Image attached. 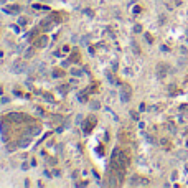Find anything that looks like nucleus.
Instances as JSON below:
<instances>
[{"label": "nucleus", "instance_id": "24", "mask_svg": "<svg viewBox=\"0 0 188 188\" xmlns=\"http://www.w3.org/2000/svg\"><path fill=\"white\" fill-rule=\"evenodd\" d=\"M186 147H188V140H186Z\"/></svg>", "mask_w": 188, "mask_h": 188}, {"label": "nucleus", "instance_id": "3", "mask_svg": "<svg viewBox=\"0 0 188 188\" xmlns=\"http://www.w3.org/2000/svg\"><path fill=\"white\" fill-rule=\"evenodd\" d=\"M8 120H13V122H23V120H30V117H27V115H23V114L12 112V114H8Z\"/></svg>", "mask_w": 188, "mask_h": 188}, {"label": "nucleus", "instance_id": "2", "mask_svg": "<svg viewBox=\"0 0 188 188\" xmlns=\"http://www.w3.org/2000/svg\"><path fill=\"white\" fill-rule=\"evenodd\" d=\"M10 71L13 74H22L23 71H25V63H23V61H15L10 66Z\"/></svg>", "mask_w": 188, "mask_h": 188}, {"label": "nucleus", "instance_id": "23", "mask_svg": "<svg viewBox=\"0 0 188 188\" xmlns=\"http://www.w3.org/2000/svg\"><path fill=\"white\" fill-rule=\"evenodd\" d=\"M78 40H79V38H78V36H76V35H74L73 38H71V41H73V43H78Z\"/></svg>", "mask_w": 188, "mask_h": 188}, {"label": "nucleus", "instance_id": "1", "mask_svg": "<svg viewBox=\"0 0 188 188\" xmlns=\"http://www.w3.org/2000/svg\"><path fill=\"white\" fill-rule=\"evenodd\" d=\"M112 163L119 168V170H125V167L129 165V158H127V155H125L124 152H120L119 148H114V152H112Z\"/></svg>", "mask_w": 188, "mask_h": 188}, {"label": "nucleus", "instance_id": "14", "mask_svg": "<svg viewBox=\"0 0 188 188\" xmlns=\"http://www.w3.org/2000/svg\"><path fill=\"white\" fill-rule=\"evenodd\" d=\"M78 98H79V102H86V94L81 93V94L78 96Z\"/></svg>", "mask_w": 188, "mask_h": 188}, {"label": "nucleus", "instance_id": "11", "mask_svg": "<svg viewBox=\"0 0 188 188\" xmlns=\"http://www.w3.org/2000/svg\"><path fill=\"white\" fill-rule=\"evenodd\" d=\"M33 51H35L33 48H28V50L23 53V58H31V56H33Z\"/></svg>", "mask_w": 188, "mask_h": 188}, {"label": "nucleus", "instance_id": "8", "mask_svg": "<svg viewBox=\"0 0 188 188\" xmlns=\"http://www.w3.org/2000/svg\"><path fill=\"white\" fill-rule=\"evenodd\" d=\"M30 140H31V137H30V136H28V134H27L25 137H22V139H20V142H18V145H20V147H27L28 144H30Z\"/></svg>", "mask_w": 188, "mask_h": 188}, {"label": "nucleus", "instance_id": "21", "mask_svg": "<svg viewBox=\"0 0 188 188\" xmlns=\"http://www.w3.org/2000/svg\"><path fill=\"white\" fill-rule=\"evenodd\" d=\"M139 12H140V7L136 5V7H134V13H139Z\"/></svg>", "mask_w": 188, "mask_h": 188}, {"label": "nucleus", "instance_id": "17", "mask_svg": "<svg viewBox=\"0 0 188 188\" xmlns=\"http://www.w3.org/2000/svg\"><path fill=\"white\" fill-rule=\"evenodd\" d=\"M91 109H99V102H91Z\"/></svg>", "mask_w": 188, "mask_h": 188}, {"label": "nucleus", "instance_id": "13", "mask_svg": "<svg viewBox=\"0 0 188 188\" xmlns=\"http://www.w3.org/2000/svg\"><path fill=\"white\" fill-rule=\"evenodd\" d=\"M106 76H107V79L111 81V83H112V84H115V79L112 78V74H111V71H107V73H106Z\"/></svg>", "mask_w": 188, "mask_h": 188}, {"label": "nucleus", "instance_id": "4", "mask_svg": "<svg viewBox=\"0 0 188 188\" xmlns=\"http://www.w3.org/2000/svg\"><path fill=\"white\" fill-rule=\"evenodd\" d=\"M129 98H131V89H127L124 86L122 91H120V101H122V102H129Z\"/></svg>", "mask_w": 188, "mask_h": 188}, {"label": "nucleus", "instance_id": "7", "mask_svg": "<svg viewBox=\"0 0 188 188\" xmlns=\"http://www.w3.org/2000/svg\"><path fill=\"white\" fill-rule=\"evenodd\" d=\"M129 183H131V185H147L148 182L145 180V178H140V177H132V180Z\"/></svg>", "mask_w": 188, "mask_h": 188}, {"label": "nucleus", "instance_id": "20", "mask_svg": "<svg viewBox=\"0 0 188 188\" xmlns=\"http://www.w3.org/2000/svg\"><path fill=\"white\" fill-rule=\"evenodd\" d=\"M60 76H61L60 71H53V78H60Z\"/></svg>", "mask_w": 188, "mask_h": 188}, {"label": "nucleus", "instance_id": "9", "mask_svg": "<svg viewBox=\"0 0 188 188\" xmlns=\"http://www.w3.org/2000/svg\"><path fill=\"white\" fill-rule=\"evenodd\" d=\"M35 45H36L38 48H45V46L48 45V36H41L40 40H38V41L35 43Z\"/></svg>", "mask_w": 188, "mask_h": 188}, {"label": "nucleus", "instance_id": "16", "mask_svg": "<svg viewBox=\"0 0 188 188\" xmlns=\"http://www.w3.org/2000/svg\"><path fill=\"white\" fill-rule=\"evenodd\" d=\"M134 31H136V33H140V31H142V27H140V25H136V27H134Z\"/></svg>", "mask_w": 188, "mask_h": 188}, {"label": "nucleus", "instance_id": "15", "mask_svg": "<svg viewBox=\"0 0 188 188\" xmlns=\"http://www.w3.org/2000/svg\"><path fill=\"white\" fill-rule=\"evenodd\" d=\"M132 48H134V51H136L137 55H139V46H137V43L134 41V40H132Z\"/></svg>", "mask_w": 188, "mask_h": 188}, {"label": "nucleus", "instance_id": "22", "mask_svg": "<svg viewBox=\"0 0 188 188\" xmlns=\"http://www.w3.org/2000/svg\"><path fill=\"white\" fill-rule=\"evenodd\" d=\"M131 114H132V119H136V120L139 119V114L137 112H131Z\"/></svg>", "mask_w": 188, "mask_h": 188}, {"label": "nucleus", "instance_id": "5", "mask_svg": "<svg viewBox=\"0 0 188 188\" xmlns=\"http://www.w3.org/2000/svg\"><path fill=\"white\" fill-rule=\"evenodd\" d=\"M3 12L10 13V15H18V13L22 12V7H18V5H12V7H7V8H3Z\"/></svg>", "mask_w": 188, "mask_h": 188}, {"label": "nucleus", "instance_id": "19", "mask_svg": "<svg viewBox=\"0 0 188 188\" xmlns=\"http://www.w3.org/2000/svg\"><path fill=\"white\" fill-rule=\"evenodd\" d=\"M69 66V61H61V68H68Z\"/></svg>", "mask_w": 188, "mask_h": 188}, {"label": "nucleus", "instance_id": "10", "mask_svg": "<svg viewBox=\"0 0 188 188\" xmlns=\"http://www.w3.org/2000/svg\"><path fill=\"white\" fill-rule=\"evenodd\" d=\"M157 71H158V78H163V76H165V73H167V66H158L157 68Z\"/></svg>", "mask_w": 188, "mask_h": 188}, {"label": "nucleus", "instance_id": "18", "mask_svg": "<svg viewBox=\"0 0 188 188\" xmlns=\"http://www.w3.org/2000/svg\"><path fill=\"white\" fill-rule=\"evenodd\" d=\"M18 23H20L22 27H25L27 25V20H25V18H18Z\"/></svg>", "mask_w": 188, "mask_h": 188}, {"label": "nucleus", "instance_id": "6", "mask_svg": "<svg viewBox=\"0 0 188 188\" xmlns=\"http://www.w3.org/2000/svg\"><path fill=\"white\" fill-rule=\"evenodd\" d=\"M40 132H41V127H38V125H31V127L27 129L25 134H28V136H38Z\"/></svg>", "mask_w": 188, "mask_h": 188}, {"label": "nucleus", "instance_id": "12", "mask_svg": "<svg viewBox=\"0 0 188 188\" xmlns=\"http://www.w3.org/2000/svg\"><path fill=\"white\" fill-rule=\"evenodd\" d=\"M71 74H73V76H83V71H81V69H73V71H71Z\"/></svg>", "mask_w": 188, "mask_h": 188}]
</instances>
